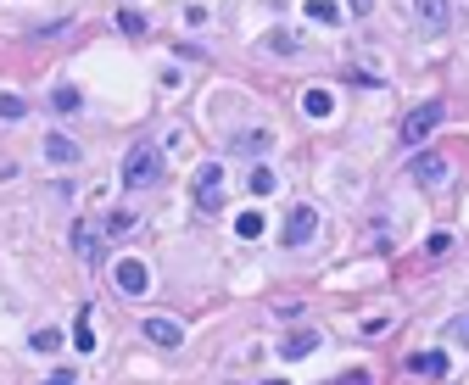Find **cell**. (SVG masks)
Masks as SVG:
<instances>
[{
  "label": "cell",
  "mask_w": 469,
  "mask_h": 385,
  "mask_svg": "<svg viewBox=\"0 0 469 385\" xmlns=\"http://www.w3.org/2000/svg\"><path fill=\"white\" fill-rule=\"evenodd\" d=\"M162 173H168L162 146L156 140H135L129 156H123V190H151V184H162Z\"/></svg>",
  "instance_id": "obj_1"
},
{
  "label": "cell",
  "mask_w": 469,
  "mask_h": 385,
  "mask_svg": "<svg viewBox=\"0 0 469 385\" xmlns=\"http://www.w3.org/2000/svg\"><path fill=\"white\" fill-rule=\"evenodd\" d=\"M442 118H447V106L442 101H419L408 118H402V129H396V146L402 151H413V146H425L436 129H442Z\"/></svg>",
  "instance_id": "obj_2"
},
{
  "label": "cell",
  "mask_w": 469,
  "mask_h": 385,
  "mask_svg": "<svg viewBox=\"0 0 469 385\" xmlns=\"http://www.w3.org/2000/svg\"><path fill=\"white\" fill-rule=\"evenodd\" d=\"M190 196H196V207H201V213H218V207H224V162H201V168H196V184H190Z\"/></svg>",
  "instance_id": "obj_3"
},
{
  "label": "cell",
  "mask_w": 469,
  "mask_h": 385,
  "mask_svg": "<svg viewBox=\"0 0 469 385\" xmlns=\"http://www.w3.org/2000/svg\"><path fill=\"white\" fill-rule=\"evenodd\" d=\"M447 173H453V168H447V156H442V151H419L413 162H408V179H413V184H425V190H442V184H447Z\"/></svg>",
  "instance_id": "obj_4"
},
{
  "label": "cell",
  "mask_w": 469,
  "mask_h": 385,
  "mask_svg": "<svg viewBox=\"0 0 469 385\" xmlns=\"http://www.w3.org/2000/svg\"><path fill=\"white\" fill-rule=\"evenodd\" d=\"M112 279H118L123 296H146V285H151V274H146L140 257H118V263H112Z\"/></svg>",
  "instance_id": "obj_5"
},
{
  "label": "cell",
  "mask_w": 469,
  "mask_h": 385,
  "mask_svg": "<svg viewBox=\"0 0 469 385\" xmlns=\"http://www.w3.org/2000/svg\"><path fill=\"white\" fill-rule=\"evenodd\" d=\"M313 229H318V213H313L308 201H302V207H291V218H285V246H291V251H296V246H308Z\"/></svg>",
  "instance_id": "obj_6"
},
{
  "label": "cell",
  "mask_w": 469,
  "mask_h": 385,
  "mask_svg": "<svg viewBox=\"0 0 469 385\" xmlns=\"http://www.w3.org/2000/svg\"><path fill=\"white\" fill-rule=\"evenodd\" d=\"M73 251L84 257V263H101V257H106V240H101V224H84V218H78V224H73Z\"/></svg>",
  "instance_id": "obj_7"
},
{
  "label": "cell",
  "mask_w": 469,
  "mask_h": 385,
  "mask_svg": "<svg viewBox=\"0 0 469 385\" xmlns=\"http://www.w3.org/2000/svg\"><path fill=\"white\" fill-rule=\"evenodd\" d=\"M140 335H146L151 346H179V341H185V324H179V318H146Z\"/></svg>",
  "instance_id": "obj_8"
},
{
  "label": "cell",
  "mask_w": 469,
  "mask_h": 385,
  "mask_svg": "<svg viewBox=\"0 0 469 385\" xmlns=\"http://www.w3.org/2000/svg\"><path fill=\"white\" fill-rule=\"evenodd\" d=\"M45 162H56V168H73V162H84V151H78L68 134H45Z\"/></svg>",
  "instance_id": "obj_9"
},
{
  "label": "cell",
  "mask_w": 469,
  "mask_h": 385,
  "mask_svg": "<svg viewBox=\"0 0 469 385\" xmlns=\"http://www.w3.org/2000/svg\"><path fill=\"white\" fill-rule=\"evenodd\" d=\"M313 346H318V335H313V329H291V335L280 341V358H285V363H296V358H308Z\"/></svg>",
  "instance_id": "obj_10"
},
{
  "label": "cell",
  "mask_w": 469,
  "mask_h": 385,
  "mask_svg": "<svg viewBox=\"0 0 469 385\" xmlns=\"http://www.w3.org/2000/svg\"><path fill=\"white\" fill-rule=\"evenodd\" d=\"M408 369H413V374H436V380H447V352H413Z\"/></svg>",
  "instance_id": "obj_11"
},
{
  "label": "cell",
  "mask_w": 469,
  "mask_h": 385,
  "mask_svg": "<svg viewBox=\"0 0 469 385\" xmlns=\"http://www.w3.org/2000/svg\"><path fill=\"white\" fill-rule=\"evenodd\" d=\"M413 6H419V17H425L430 28H447V23H453V6H447V0H413Z\"/></svg>",
  "instance_id": "obj_12"
},
{
  "label": "cell",
  "mask_w": 469,
  "mask_h": 385,
  "mask_svg": "<svg viewBox=\"0 0 469 385\" xmlns=\"http://www.w3.org/2000/svg\"><path fill=\"white\" fill-rule=\"evenodd\" d=\"M230 146H234V151H268V146H274V134H268V129H240Z\"/></svg>",
  "instance_id": "obj_13"
},
{
  "label": "cell",
  "mask_w": 469,
  "mask_h": 385,
  "mask_svg": "<svg viewBox=\"0 0 469 385\" xmlns=\"http://www.w3.org/2000/svg\"><path fill=\"white\" fill-rule=\"evenodd\" d=\"M330 106H335L330 89H308V95H302V112H308V118H330Z\"/></svg>",
  "instance_id": "obj_14"
},
{
  "label": "cell",
  "mask_w": 469,
  "mask_h": 385,
  "mask_svg": "<svg viewBox=\"0 0 469 385\" xmlns=\"http://www.w3.org/2000/svg\"><path fill=\"white\" fill-rule=\"evenodd\" d=\"M51 106H56V112H78V106H84V95H78L73 84H56V89H51Z\"/></svg>",
  "instance_id": "obj_15"
},
{
  "label": "cell",
  "mask_w": 469,
  "mask_h": 385,
  "mask_svg": "<svg viewBox=\"0 0 469 385\" xmlns=\"http://www.w3.org/2000/svg\"><path fill=\"white\" fill-rule=\"evenodd\" d=\"M234 234H240V240H257V234H263V213H257V207H246V213L234 218Z\"/></svg>",
  "instance_id": "obj_16"
},
{
  "label": "cell",
  "mask_w": 469,
  "mask_h": 385,
  "mask_svg": "<svg viewBox=\"0 0 469 385\" xmlns=\"http://www.w3.org/2000/svg\"><path fill=\"white\" fill-rule=\"evenodd\" d=\"M0 118H6V123L28 118V101H23V95H11V89H0Z\"/></svg>",
  "instance_id": "obj_17"
},
{
  "label": "cell",
  "mask_w": 469,
  "mask_h": 385,
  "mask_svg": "<svg viewBox=\"0 0 469 385\" xmlns=\"http://www.w3.org/2000/svg\"><path fill=\"white\" fill-rule=\"evenodd\" d=\"M73 346H78V352H95V329H89V308L78 313V324H73Z\"/></svg>",
  "instance_id": "obj_18"
},
{
  "label": "cell",
  "mask_w": 469,
  "mask_h": 385,
  "mask_svg": "<svg viewBox=\"0 0 469 385\" xmlns=\"http://www.w3.org/2000/svg\"><path fill=\"white\" fill-rule=\"evenodd\" d=\"M118 28H123V34H129V39H140V34H146V28H151V23H146V17H140V11H129V6H123V11H118Z\"/></svg>",
  "instance_id": "obj_19"
},
{
  "label": "cell",
  "mask_w": 469,
  "mask_h": 385,
  "mask_svg": "<svg viewBox=\"0 0 469 385\" xmlns=\"http://www.w3.org/2000/svg\"><path fill=\"white\" fill-rule=\"evenodd\" d=\"M274 184H280V173H274L268 162H257V168H251V190H257V196H268Z\"/></svg>",
  "instance_id": "obj_20"
},
{
  "label": "cell",
  "mask_w": 469,
  "mask_h": 385,
  "mask_svg": "<svg viewBox=\"0 0 469 385\" xmlns=\"http://www.w3.org/2000/svg\"><path fill=\"white\" fill-rule=\"evenodd\" d=\"M308 17L313 23H341V6L335 0H308Z\"/></svg>",
  "instance_id": "obj_21"
},
{
  "label": "cell",
  "mask_w": 469,
  "mask_h": 385,
  "mask_svg": "<svg viewBox=\"0 0 469 385\" xmlns=\"http://www.w3.org/2000/svg\"><path fill=\"white\" fill-rule=\"evenodd\" d=\"M28 346H34V352H56V346H62V329H34Z\"/></svg>",
  "instance_id": "obj_22"
},
{
  "label": "cell",
  "mask_w": 469,
  "mask_h": 385,
  "mask_svg": "<svg viewBox=\"0 0 469 385\" xmlns=\"http://www.w3.org/2000/svg\"><path fill=\"white\" fill-rule=\"evenodd\" d=\"M135 229V213H112V218H106V234H129Z\"/></svg>",
  "instance_id": "obj_23"
},
{
  "label": "cell",
  "mask_w": 469,
  "mask_h": 385,
  "mask_svg": "<svg viewBox=\"0 0 469 385\" xmlns=\"http://www.w3.org/2000/svg\"><path fill=\"white\" fill-rule=\"evenodd\" d=\"M268 45H274V51H296V34H285V28H274V34H268Z\"/></svg>",
  "instance_id": "obj_24"
},
{
  "label": "cell",
  "mask_w": 469,
  "mask_h": 385,
  "mask_svg": "<svg viewBox=\"0 0 469 385\" xmlns=\"http://www.w3.org/2000/svg\"><path fill=\"white\" fill-rule=\"evenodd\" d=\"M425 251H430V257H447V251H453V234H430V246H425Z\"/></svg>",
  "instance_id": "obj_25"
},
{
  "label": "cell",
  "mask_w": 469,
  "mask_h": 385,
  "mask_svg": "<svg viewBox=\"0 0 469 385\" xmlns=\"http://www.w3.org/2000/svg\"><path fill=\"white\" fill-rule=\"evenodd\" d=\"M45 385H73V369H56V374H51Z\"/></svg>",
  "instance_id": "obj_26"
},
{
  "label": "cell",
  "mask_w": 469,
  "mask_h": 385,
  "mask_svg": "<svg viewBox=\"0 0 469 385\" xmlns=\"http://www.w3.org/2000/svg\"><path fill=\"white\" fill-rule=\"evenodd\" d=\"M346 6H352V17H363V11L375 6V0H346Z\"/></svg>",
  "instance_id": "obj_27"
},
{
  "label": "cell",
  "mask_w": 469,
  "mask_h": 385,
  "mask_svg": "<svg viewBox=\"0 0 469 385\" xmlns=\"http://www.w3.org/2000/svg\"><path fill=\"white\" fill-rule=\"evenodd\" d=\"M263 385H291V380H263Z\"/></svg>",
  "instance_id": "obj_28"
}]
</instances>
